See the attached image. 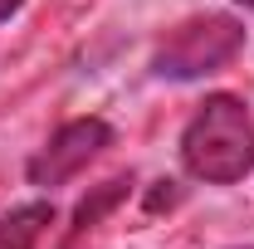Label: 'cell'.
Returning a JSON list of instances; mask_svg holds the SVG:
<instances>
[{"label":"cell","instance_id":"cell-2","mask_svg":"<svg viewBox=\"0 0 254 249\" xmlns=\"http://www.w3.org/2000/svg\"><path fill=\"white\" fill-rule=\"evenodd\" d=\"M245 49V25L235 15H195L181 20L176 30L166 34L152 54V73L171 78V83H186V78H205Z\"/></svg>","mask_w":254,"mask_h":249},{"label":"cell","instance_id":"cell-4","mask_svg":"<svg viewBox=\"0 0 254 249\" xmlns=\"http://www.w3.org/2000/svg\"><path fill=\"white\" fill-rule=\"evenodd\" d=\"M127 195H132V176H113V181L93 186L83 200H78V205H73V225H68V240H64V249H73L83 235H88V230H98V225H103V215H113Z\"/></svg>","mask_w":254,"mask_h":249},{"label":"cell","instance_id":"cell-5","mask_svg":"<svg viewBox=\"0 0 254 249\" xmlns=\"http://www.w3.org/2000/svg\"><path fill=\"white\" fill-rule=\"evenodd\" d=\"M54 225V205L49 200H30L15 205L10 215H0V249H34Z\"/></svg>","mask_w":254,"mask_h":249},{"label":"cell","instance_id":"cell-1","mask_svg":"<svg viewBox=\"0 0 254 249\" xmlns=\"http://www.w3.org/2000/svg\"><path fill=\"white\" fill-rule=\"evenodd\" d=\"M181 166L205 186H235L254 171V118L235 93H210L181 127Z\"/></svg>","mask_w":254,"mask_h":249},{"label":"cell","instance_id":"cell-6","mask_svg":"<svg viewBox=\"0 0 254 249\" xmlns=\"http://www.w3.org/2000/svg\"><path fill=\"white\" fill-rule=\"evenodd\" d=\"M161 205H176V181H157V190L147 195V210H161Z\"/></svg>","mask_w":254,"mask_h":249},{"label":"cell","instance_id":"cell-8","mask_svg":"<svg viewBox=\"0 0 254 249\" xmlns=\"http://www.w3.org/2000/svg\"><path fill=\"white\" fill-rule=\"evenodd\" d=\"M235 5H250V10H254V0H235Z\"/></svg>","mask_w":254,"mask_h":249},{"label":"cell","instance_id":"cell-7","mask_svg":"<svg viewBox=\"0 0 254 249\" xmlns=\"http://www.w3.org/2000/svg\"><path fill=\"white\" fill-rule=\"evenodd\" d=\"M20 5H25V0H0V20H10V15H15Z\"/></svg>","mask_w":254,"mask_h":249},{"label":"cell","instance_id":"cell-3","mask_svg":"<svg viewBox=\"0 0 254 249\" xmlns=\"http://www.w3.org/2000/svg\"><path fill=\"white\" fill-rule=\"evenodd\" d=\"M113 142H118V137H113V127L103 123V118H73V123H64L59 132L30 156L25 176H30V186H64V181L78 176L88 161H98Z\"/></svg>","mask_w":254,"mask_h":249}]
</instances>
